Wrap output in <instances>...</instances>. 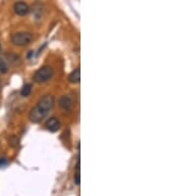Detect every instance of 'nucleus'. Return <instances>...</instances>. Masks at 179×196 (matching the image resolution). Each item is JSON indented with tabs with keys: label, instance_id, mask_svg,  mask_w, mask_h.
Instances as JSON below:
<instances>
[{
	"label": "nucleus",
	"instance_id": "1",
	"mask_svg": "<svg viewBox=\"0 0 179 196\" xmlns=\"http://www.w3.org/2000/svg\"><path fill=\"white\" fill-rule=\"evenodd\" d=\"M55 99L52 95H45L42 97L35 107L31 109L29 113V119L33 123H40L48 115V113L54 107Z\"/></svg>",
	"mask_w": 179,
	"mask_h": 196
},
{
	"label": "nucleus",
	"instance_id": "2",
	"mask_svg": "<svg viewBox=\"0 0 179 196\" xmlns=\"http://www.w3.org/2000/svg\"><path fill=\"white\" fill-rule=\"evenodd\" d=\"M53 74L54 69L50 65H44L36 71L34 76H33V80L37 83H44L50 80Z\"/></svg>",
	"mask_w": 179,
	"mask_h": 196
},
{
	"label": "nucleus",
	"instance_id": "3",
	"mask_svg": "<svg viewBox=\"0 0 179 196\" xmlns=\"http://www.w3.org/2000/svg\"><path fill=\"white\" fill-rule=\"evenodd\" d=\"M33 41V36L30 33L20 32L16 33L11 37V43L16 47H24L29 45Z\"/></svg>",
	"mask_w": 179,
	"mask_h": 196
},
{
	"label": "nucleus",
	"instance_id": "4",
	"mask_svg": "<svg viewBox=\"0 0 179 196\" xmlns=\"http://www.w3.org/2000/svg\"><path fill=\"white\" fill-rule=\"evenodd\" d=\"M13 9L18 16H25L30 11L29 6L25 2H16L14 4Z\"/></svg>",
	"mask_w": 179,
	"mask_h": 196
},
{
	"label": "nucleus",
	"instance_id": "5",
	"mask_svg": "<svg viewBox=\"0 0 179 196\" xmlns=\"http://www.w3.org/2000/svg\"><path fill=\"white\" fill-rule=\"evenodd\" d=\"M59 106L62 108L63 110H66V111H68L73 106V100L70 96L68 95H63V96H61L59 99Z\"/></svg>",
	"mask_w": 179,
	"mask_h": 196
},
{
	"label": "nucleus",
	"instance_id": "6",
	"mask_svg": "<svg viewBox=\"0 0 179 196\" xmlns=\"http://www.w3.org/2000/svg\"><path fill=\"white\" fill-rule=\"evenodd\" d=\"M45 126H46V128L48 129L49 131H51V132H56V131H58L59 129H60L61 124H60V121H59L58 118L52 117V118H50L49 120L46 122Z\"/></svg>",
	"mask_w": 179,
	"mask_h": 196
},
{
	"label": "nucleus",
	"instance_id": "7",
	"mask_svg": "<svg viewBox=\"0 0 179 196\" xmlns=\"http://www.w3.org/2000/svg\"><path fill=\"white\" fill-rule=\"evenodd\" d=\"M68 79L71 83L80 82V80H81V70H80V69H76L75 70H73L72 73H70Z\"/></svg>",
	"mask_w": 179,
	"mask_h": 196
},
{
	"label": "nucleus",
	"instance_id": "8",
	"mask_svg": "<svg viewBox=\"0 0 179 196\" xmlns=\"http://www.w3.org/2000/svg\"><path fill=\"white\" fill-rule=\"evenodd\" d=\"M31 91H32V84L31 83H26L21 89V95L26 97V96H28V95H30Z\"/></svg>",
	"mask_w": 179,
	"mask_h": 196
},
{
	"label": "nucleus",
	"instance_id": "9",
	"mask_svg": "<svg viewBox=\"0 0 179 196\" xmlns=\"http://www.w3.org/2000/svg\"><path fill=\"white\" fill-rule=\"evenodd\" d=\"M8 71V65L3 60L0 59V73H6Z\"/></svg>",
	"mask_w": 179,
	"mask_h": 196
},
{
	"label": "nucleus",
	"instance_id": "10",
	"mask_svg": "<svg viewBox=\"0 0 179 196\" xmlns=\"http://www.w3.org/2000/svg\"><path fill=\"white\" fill-rule=\"evenodd\" d=\"M18 139L15 137V136H11L10 138H9V145H10L11 147L13 148H16L18 146Z\"/></svg>",
	"mask_w": 179,
	"mask_h": 196
},
{
	"label": "nucleus",
	"instance_id": "11",
	"mask_svg": "<svg viewBox=\"0 0 179 196\" xmlns=\"http://www.w3.org/2000/svg\"><path fill=\"white\" fill-rule=\"evenodd\" d=\"M6 165H7V160L5 157H1V159H0V167L5 166Z\"/></svg>",
	"mask_w": 179,
	"mask_h": 196
},
{
	"label": "nucleus",
	"instance_id": "12",
	"mask_svg": "<svg viewBox=\"0 0 179 196\" xmlns=\"http://www.w3.org/2000/svg\"><path fill=\"white\" fill-rule=\"evenodd\" d=\"M0 52H1V44H0Z\"/></svg>",
	"mask_w": 179,
	"mask_h": 196
}]
</instances>
